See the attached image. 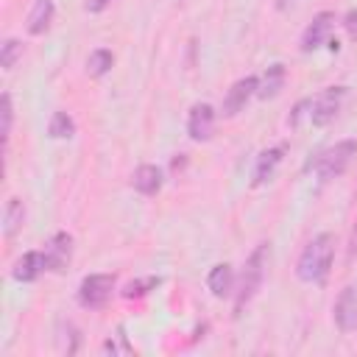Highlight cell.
Wrapping results in <instances>:
<instances>
[{"label": "cell", "instance_id": "1", "mask_svg": "<svg viewBox=\"0 0 357 357\" xmlns=\"http://www.w3.org/2000/svg\"><path fill=\"white\" fill-rule=\"evenodd\" d=\"M332 259H335V237L329 231H321L304 245L296 265V276L301 282H324L329 276Z\"/></svg>", "mask_w": 357, "mask_h": 357}, {"label": "cell", "instance_id": "2", "mask_svg": "<svg viewBox=\"0 0 357 357\" xmlns=\"http://www.w3.org/2000/svg\"><path fill=\"white\" fill-rule=\"evenodd\" d=\"M265 254H268V243H259L251 251V257L245 259L243 273H240V284H237V296H234V315H240L243 307L257 296L262 276H265Z\"/></svg>", "mask_w": 357, "mask_h": 357}, {"label": "cell", "instance_id": "3", "mask_svg": "<svg viewBox=\"0 0 357 357\" xmlns=\"http://www.w3.org/2000/svg\"><path fill=\"white\" fill-rule=\"evenodd\" d=\"M354 156H357V139H340V142H335L332 148L321 151L318 159L312 162V167H315V173H318L324 181H326V178H337V176L351 165Z\"/></svg>", "mask_w": 357, "mask_h": 357}, {"label": "cell", "instance_id": "4", "mask_svg": "<svg viewBox=\"0 0 357 357\" xmlns=\"http://www.w3.org/2000/svg\"><path fill=\"white\" fill-rule=\"evenodd\" d=\"M346 100V86H326L324 92L310 98V123L312 126H326L337 117V112L343 109Z\"/></svg>", "mask_w": 357, "mask_h": 357}, {"label": "cell", "instance_id": "5", "mask_svg": "<svg viewBox=\"0 0 357 357\" xmlns=\"http://www.w3.org/2000/svg\"><path fill=\"white\" fill-rule=\"evenodd\" d=\"M112 290H114V276L112 273H89L78 284V301L86 310H100L112 298Z\"/></svg>", "mask_w": 357, "mask_h": 357}, {"label": "cell", "instance_id": "6", "mask_svg": "<svg viewBox=\"0 0 357 357\" xmlns=\"http://www.w3.org/2000/svg\"><path fill=\"white\" fill-rule=\"evenodd\" d=\"M332 315H335V326H337L343 335H349V332L357 329V287H354V284H346V287L340 290V296L335 298Z\"/></svg>", "mask_w": 357, "mask_h": 357}, {"label": "cell", "instance_id": "7", "mask_svg": "<svg viewBox=\"0 0 357 357\" xmlns=\"http://www.w3.org/2000/svg\"><path fill=\"white\" fill-rule=\"evenodd\" d=\"M257 84H259V78H254V75H245V78L234 81V84L229 86L226 98H223V109H220L223 117L240 114V112L245 109V103L251 100V95H257Z\"/></svg>", "mask_w": 357, "mask_h": 357}, {"label": "cell", "instance_id": "8", "mask_svg": "<svg viewBox=\"0 0 357 357\" xmlns=\"http://www.w3.org/2000/svg\"><path fill=\"white\" fill-rule=\"evenodd\" d=\"M42 254H45L47 271L61 273V271L70 265V257H73V237H70L67 231H56V234L47 240V245L42 248Z\"/></svg>", "mask_w": 357, "mask_h": 357}, {"label": "cell", "instance_id": "9", "mask_svg": "<svg viewBox=\"0 0 357 357\" xmlns=\"http://www.w3.org/2000/svg\"><path fill=\"white\" fill-rule=\"evenodd\" d=\"M332 28H335V14H332V11H318V14L312 17V22H310V25L304 28V33H301V50H304V53L318 50V47L329 39Z\"/></svg>", "mask_w": 357, "mask_h": 357}, {"label": "cell", "instance_id": "10", "mask_svg": "<svg viewBox=\"0 0 357 357\" xmlns=\"http://www.w3.org/2000/svg\"><path fill=\"white\" fill-rule=\"evenodd\" d=\"M215 128V109L209 103H195L187 117V134L195 142H206Z\"/></svg>", "mask_w": 357, "mask_h": 357}, {"label": "cell", "instance_id": "11", "mask_svg": "<svg viewBox=\"0 0 357 357\" xmlns=\"http://www.w3.org/2000/svg\"><path fill=\"white\" fill-rule=\"evenodd\" d=\"M42 271H47L45 254H42V251H25V254L20 257V262L14 265L11 276H14L17 282H33V279H39Z\"/></svg>", "mask_w": 357, "mask_h": 357}, {"label": "cell", "instance_id": "12", "mask_svg": "<svg viewBox=\"0 0 357 357\" xmlns=\"http://www.w3.org/2000/svg\"><path fill=\"white\" fill-rule=\"evenodd\" d=\"M282 153H284V148H282V145L268 148V151H262V153H259L257 167H254V187H262L265 181H271V178H273L276 167L282 165Z\"/></svg>", "mask_w": 357, "mask_h": 357}, {"label": "cell", "instance_id": "13", "mask_svg": "<svg viewBox=\"0 0 357 357\" xmlns=\"http://www.w3.org/2000/svg\"><path fill=\"white\" fill-rule=\"evenodd\" d=\"M131 184L139 195H156L162 190V170L156 165H139L131 176Z\"/></svg>", "mask_w": 357, "mask_h": 357}, {"label": "cell", "instance_id": "14", "mask_svg": "<svg viewBox=\"0 0 357 357\" xmlns=\"http://www.w3.org/2000/svg\"><path fill=\"white\" fill-rule=\"evenodd\" d=\"M53 14H56L53 0H33V8H31V14H28V25H25L28 33H31V36H42V33L50 28Z\"/></svg>", "mask_w": 357, "mask_h": 357}, {"label": "cell", "instance_id": "15", "mask_svg": "<svg viewBox=\"0 0 357 357\" xmlns=\"http://www.w3.org/2000/svg\"><path fill=\"white\" fill-rule=\"evenodd\" d=\"M284 78H287V73H284V64H271V67L265 70L262 81L257 84V95H259L262 100H268V98H276V95L282 92V86H284Z\"/></svg>", "mask_w": 357, "mask_h": 357}, {"label": "cell", "instance_id": "16", "mask_svg": "<svg viewBox=\"0 0 357 357\" xmlns=\"http://www.w3.org/2000/svg\"><path fill=\"white\" fill-rule=\"evenodd\" d=\"M206 284H209L212 296H218V298L229 296V293H231V284H234V271H231V265H229V262H218V265L209 271Z\"/></svg>", "mask_w": 357, "mask_h": 357}, {"label": "cell", "instance_id": "17", "mask_svg": "<svg viewBox=\"0 0 357 357\" xmlns=\"http://www.w3.org/2000/svg\"><path fill=\"white\" fill-rule=\"evenodd\" d=\"M22 220H25V206L20 198H8L6 204V212H3V234L6 237H14L20 229H22Z\"/></svg>", "mask_w": 357, "mask_h": 357}, {"label": "cell", "instance_id": "18", "mask_svg": "<svg viewBox=\"0 0 357 357\" xmlns=\"http://www.w3.org/2000/svg\"><path fill=\"white\" fill-rule=\"evenodd\" d=\"M112 64H114V56H112V50H106V47H98V50H92V53L86 56V73H89L92 78L106 75V73L112 70Z\"/></svg>", "mask_w": 357, "mask_h": 357}, {"label": "cell", "instance_id": "19", "mask_svg": "<svg viewBox=\"0 0 357 357\" xmlns=\"http://www.w3.org/2000/svg\"><path fill=\"white\" fill-rule=\"evenodd\" d=\"M47 134H50L53 139H70V137L75 134L73 117H70L67 112H53V117H50V123H47Z\"/></svg>", "mask_w": 357, "mask_h": 357}, {"label": "cell", "instance_id": "20", "mask_svg": "<svg viewBox=\"0 0 357 357\" xmlns=\"http://www.w3.org/2000/svg\"><path fill=\"white\" fill-rule=\"evenodd\" d=\"M20 56H22V45L17 39H6L3 42V50H0V67L3 70H11Z\"/></svg>", "mask_w": 357, "mask_h": 357}, {"label": "cell", "instance_id": "21", "mask_svg": "<svg viewBox=\"0 0 357 357\" xmlns=\"http://www.w3.org/2000/svg\"><path fill=\"white\" fill-rule=\"evenodd\" d=\"M156 284H159V279H156V276H148V279H137V282H128V284H126L123 296H126V298H139V296L151 293Z\"/></svg>", "mask_w": 357, "mask_h": 357}, {"label": "cell", "instance_id": "22", "mask_svg": "<svg viewBox=\"0 0 357 357\" xmlns=\"http://www.w3.org/2000/svg\"><path fill=\"white\" fill-rule=\"evenodd\" d=\"M0 103H3V126H0V134H3V139H8V134H11V123H14V106H11V95L8 92H3V98H0Z\"/></svg>", "mask_w": 357, "mask_h": 357}, {"label": "cell", "instance_id": "23", "mask_svg": "<svg viewBox=\"0 0 357 357\" xmlns=\"http://www.w3.org/2000/svg\"><path fill=\"white\" fill-rule=\"evenodd\" d=\"M304 117H310V98H304V100H298V103L293 106V112H290V117H287L290 128H298V126L304 123Z\"/></svg>", "mask_w": 357, "mask_h": 357}, {"label": "cell", "instance_id": "24", "mask_svg": "<svg viewBox=\"0 0 357 357\" xmlns=\"http://www.w3.org/2000/svg\"><path fill=\"white\" fill-rule=\"evenodd\" d=\"M343 25H346V31H349L351 36H357V8H351V11L346 14V20H343Z\"/></svg>", "mask_w": 357, "mask_h": 357}, {"label": "cell", "instance_id": "25", "mask_svg": "<svg viewBox=\"0 0 357 357\" xmlns=\"http://www.w3.org/2000/svg\"><path fill=\"white\" fill-rule=\"evenodd\" d=\"M357 257V226L351 229V240H349V259Z\"/></svg>", "mask_w": 357, "mask_h": 357}, {"label": "cell", "instance_id": "26", "mask_svg": "<svg viewBox=\"0 0 357 357\" xmlns=\"http://www.w3.org/2000/svg\"><path fill=\"white\" fill-rule=\"evenodd\" d=\"M106 6H109V0H89V3H86L89 11H103Z\"/></svg>", "mask_w": 357, "mask_h": 357}]
</instances>
